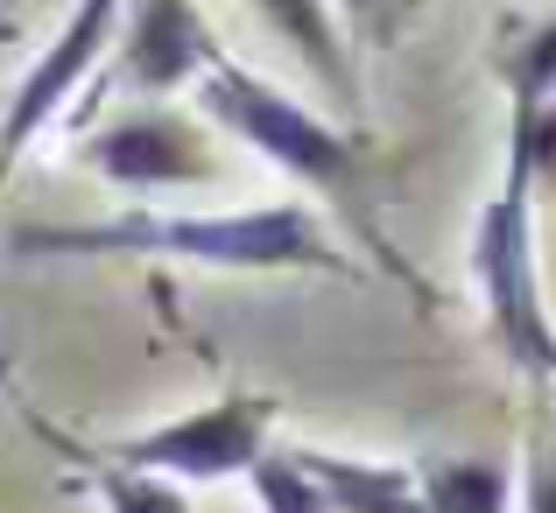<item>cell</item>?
<instances>
[{"label": "cell", "mask_w": 556, "mask_h": 513, "mask_svg": "<svg viewBox=\"0 0 556 513\" xmlns=\"http://www.w3.org/2000/svg\"><path fill=\"white\" fill-rule=\"evenodd\" d=\"M345 28H359L367 42H394V28L416 14V0H331Z\"/></svg>", "instance_id": "obj_14"}, {"label": "cell", "mask_w": 556, "mask_h": 513, "mask_svg": "<svg viewBox=\"0 0 556 513\" xmlns=\"http://www.w3.org/2000/svg\"><path fill=\"white\" fill-rule=\"evenodd\" d=\"M14 36H22V28H14V22H0V42H14Z\"/></svg>", "instance_id": "obj_16"}, {"label": "cell", "mask_w": 556, "mask_h": 513, "mask_svg": "<svg viewBox=\"0 0 556 513\" xmlns=\"http://www.w3.org/2000/svg\"><path fill=\"white\" fill-rule=\"evenodd\" d=\"M198 106H204V120H212V127H226L232 141H247L254 155H268L282 176L325 190V197L339 204V218L359 232V246H374V254L388 260L394 282H408L422 296V282L408 274V260H394L388 240L374 232V211H367V149H359V134H345V127H331L325 113L296 106L282 85L240 70L232 56H218V64L198 78Z\"/></svg>", "instance_id": "obj_2"}, {"label": "cell", "mask_w": 556, "mask_h": 513, "mask_svg": "<svg viewBox=\"0 0 556 513\" xmlns=\"http://www.w3.org/2000/svg\"><path fill=\"white\" fill-rule=\"evenodd\" d=\"M218 56L226 50L212 42L198 0H127L113 78L127 92H177V85H198Z\"/></svg>", "instance_id": "obj_7"}, {"label": "cell", "mask_w": 556, "mask_h": 513, "mask_svg": "<svg viewBox=\"0 0 556 513\" xmlns=\"http://www.w3.org/2000/svg\"><path fill=\"white\" fill-rule=\"evenodd\" d=\"M556 106V14L535 22L507 56V127H535Z\"/></svg>", "instance_id": "obj_11"}, {"label": "cell", "mask_w": 556, "mask_h": 513, "mask_svg": "<svg viewBox=\"0 0 556 513\" xmlns=\"http://www.w3.org/2000/svg\"><path fill=\"white\" fill-rule=\"evenodd\" d=\"M121 14H127V0H78V8H71V22L36 50V64L22 70L8 113H0V190H8L14 163L36 149V134L71 106V99H78V85L99 70L106 42L121 36Z\"/></svg>", "instance_id": "obj_5"}, {"label": "cell", "mask_w": 556, "mask_h": 513, "mask_svg": "<svg viewBox=\"0 0 556 513\" xmlns=\"http://www.w3.org/2000/svg\"><path fill=\"white\" fill-rule=\"evenodd\" d=\"M515 478L493 458H437L422 464V513H507Z\"/></svg>", "instance_id": "obj_10"}, {"label": "cell", "mask_w": 556, "mask_h": 513, "mask_svg": "<svg viewBox=\"0 0 556 513\" xmlns=\"http://www.w3.org/2000/svg\"><path fill=\"white\" fill-rule=\"evenodd\" d=\"M529 513H556V464H543L529 478Z\"/></svg>", "instance_id": "obj_15"}, {"label": "cell", "mask_w": 556, "mask_h": 513, "mask_svg": "<svg viewBox=\"0 0 556 513\" xmlns=\"http://www.w3.org/2000/svg\"><path fill=\"white\" fill-rule=\"evenodd\" d=\"M416 8H430V0H416Z\"/></svg>", "instance_id": "obj_17"}, {"label": "cell", "mask_w": 556, "mask_h": 513, "mask_svg": "<svg viewBox=\"0 0 556 513\" xmlns=\"http://www.w3.org/2000/svg\"><path fill=\"white\" fill-rule=\"evenodd\" d=\"M296 464L317 478L331 513H422L416 464H374V458H339V450H296Z\"/></svg>", "instance_id": "obj_8"}, {"label": "cell", "mask_w": 556, "mask_h": 513, "mask_svg": "<svg viewBox=\"0 0 556 513\" xmlns=\"http://www.w3.org/2000/svg\"><path fill=\"white\" fill-rule=\"evenodd\" d=\"M92 492L106 500V513H190L184 486L149 478V472H121V464H99V472H92Z\"/></svg>", "instance_id": "obj_13"}, {"label": "cell", "mask_w": 556, "mask_h": 513, "mask_svg": "<svg viewBox=\"0 0 556 513\" xmlns=\"http://www.w3.org/2000/svg\"><path fill=\"white\" fill-rule=\"evenodd\" d=\"M85 169L106 176L127 197H155V190H184V183H212L218 176L212 141L198 134V120H184L169 106H141V113L106 120L85 141Z\"/></svg>", "instance_id": "obj_6"}, {"label": "cell", "mask_w": 556, "mask_h": 513, "mask_svg": "<svg viewBox=\"0 0 556 513\" xmlns=\"http://www.w3.org/2000/svg\"><path fill=\"white\" fill-rule=\"evenodd\" d=\"M8 246L22 260H190V268H226V274L311 268V274H339V282H367L303 204L121 211V218H85V226H22Z\"/></svg>", "instance_id": "obj_1"}, {"label": "cell", "mask_w": 556, "mask_h": 513, "mask_svg": "<svg viewBox=\"0 0 556 513\" xmlns=\"http://www.w3.org/2000/svg\"><path fill=\"white\" fill-rule=\"evenodd\" d=\"M472 282L507 359L535 380H556V324L543 303V260H535V163L521 141H507L501 190L472 218Z\"/></svg>", "instance_id": "obj_3"}, {"label": "cell", "mask_w": 556, "mask_h": 513, "mask_svg": "<svg viewBox=\"0 0 556 513\" xmlns=\"http://www.w3.org/2000/svg\"><path fill=\"white\" fill-rule=\"evenodd\" d=\"M254 14L311 64L317 85H331L339 106H359V78H353V56H345V22L331 0H254Z\"/></svg>", "instance_id": "obj_9"}, {"label": "cell", "mask_w": 556, "mask_h": 513, "mask_svg": "<svg viewBox=\"0 0 556 513\" xmlns=\"http://www.w3.org/2000/svg\"><path fill=\"white\" fill-rule=\"evenodd\" d=\"M247 486H254L261 513H331L325 492H317V478L296 464V450H268V458L247 472Z\"/></svg>", "instance_id": "obj_12"}, {"label": "cell", "mask_w": 556, "mask_h": 513, "mask_svg": "<svg viewBox=\"0 0 556 513\" xmlns=\"http://www.w3.org/2000/svg\"><path fill=\"white\" fill-rule=\"evenodd\" d=\"M268 429H275V394H218L190 415L121 436L106 450V464L169 478V486H218V478H247L268 458Z\"/></svg>", "instance_id": "obj_4"}]
</instances>
